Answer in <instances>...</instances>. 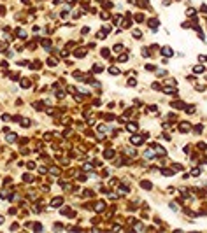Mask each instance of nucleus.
<instances>
[{"label": "nucleus", "instance_id": "obj_1", "mask_svg": "<svg viewBox=\"0 0 207 233\" xmlns=\"http://www.w3.org/2000/svg\"><path fill=\"white\" fill-rule=\"evenodd\" d=\"M130 142H132V146H142L144 144V135H132Z\"/></svg>", "mask_w": 207, "mask_h": 233}, {"label": "nucleus", "instance_id": "obj_2", "mask_svg": "<svg viewBox=\"0 0 207 233\" xmlns=\"http://www.w3.org/2000/svg\"><path fill=\"white\" fill-rule=\"evenodd\" d=\"M151 147L154 149V153H158V156H165V154H167V151H165V149L161 147L160 144H153Z\"/></svg>", "mask_w": 207, "mask_h": 233}, {"label": "nucleus", "instance_id": "obj_3", "mask_svg": "<svg viewBox=\"0 0 207 233\" xmlns=\"http://www.w3.org/2000/svg\"><path fill=\"white\" fill-rule=\"evenodd\" d=\"M60 212H62L63 216H69V217H74V216H76V212H74L72 209H69V207H63V209L60 210Z\"/></svg>", "mask_w": 207, "mask_h": 233}, {"label": "nucleus", "instance_id": "obj_4", "mask_svg": "<svg viewBox=\"0 0 207 233\" xmlns=\"http://www.w3.org/2000/svg\"><path fill=\"white\" fill-rule=\"evenodd\" d=\"M161 89H163V93H167V95H175L177 93V89L174 86H163Z\"/></svg>", "mask_w": 207, "mask_h": 233}, {"label": "nucleus", "instance_id": "obj_5", "mask_svg": "<svg viewBox=\"0 0 207 233\" xmlns=\"http://www.w3.org/2000/svg\"><path fill=\"white\" fill-rule=\"evenodd\" d=\"M62 203H63V198H62V196H56V198L51 200V207H60Z\"/></svg>", "mask_w": 207, "mask_h": 233}, {"label": "nucleus", "instance_id": "obj_6", "mask_svg": "<svg viewBox=\"0 0 207 233\" xmlns=\"http://www.w3.org/2000/svg\"><path fill=\"white\" fill-rule=\"evenodd\" d=\"M74 56H76V58H84L86 56V49H83V47L76 49V51H74Z\"/></svg>", "mask_w": 207, "mask_h": 233}, {"label": "nucleus", "instance_id": "obj_7", "mask_svg": "<svg viewBox=\"0 0 207 233\" xmlns=\"http://www.w3.org/2000/svg\"><path fill=\"white\" fill-rule=\"evenodd\" d=\"M161 54H163V56H172V54H174V51L168 47V46H165V47H161Z\"/></svg>", "mask_w": 207, "mask_h": 233}, {"label": "nucleus", "instance_id": "obj_8", "mask_svg": "<svg viewBox=\"0 0 207 233\" xmlns=\"http://www.w3.org/2000/svg\"><path fill=\"white\" fill-rule=\"evenodd\" d=\"M147 23H149V26H151V30H153V32H156V28H158V19H149V21H147Z\"/></svg>", "mask_w": 207, "mask_h": 233}, {"label": "nucleus", "instance_id": "obj_9", "mask_svg": "<svg viewBox=\"0 0 207 233\" xmlns=\"http://www.w3.org/2000/svg\"><path fill=\"white\" fill-rule=\"evenodd\" d=\"M104 209H105V203H104V202H98V203L95 205V212H104Z\"/></svg>", "mask_w": 207, "mask_h": 233}, {"label": "nucleus", "instance_id": "obj_10", "mask_svg": "<svg viewBox=\"0 0 207 233\" xmlns=\"http://www.w3.org/2000/svg\"><path fill=\"white\" fill-rule=\"evenodd\" d=\"M127 128H128V132H132V133H135V132H137V128H139V126H137V123H128V124H127Z\"/></svg>", "mask_w": 207, "mask_h": 233}, {"label": "nucleus", "instance_id": "obj_11", "mask_svg": "<svg viewBox=\"0 0 207 233\" xmlns=\"http://www.w3.org/2000/svg\"><path fill=\"white\" fill-rule=\"evenodd\" d=\"M104 156H105L107 160H111V158H114V156H116V153H114V149H107V151L104 153Z\"/></svg>", "mask_w": 207, "mask_h": 233}, {"label": "nucleus", "instance_id": "obj_12", "mask_svg": "<svg viewBox=\"0 0 207 233\" xmlns=\"http://www.w3.org/2000/svg\"><path fill=\"white\" fill-rule=\"evenodd\" d=\"M139 184H140V187H144V189H151V187H153V184L149 181H140Z\"/></svg>", "mask_w": 207, "mask_h": 233}, {"label": "nucleus", "instance_id": "obj_13", "mask_svg": "<svg viewBox=\"0 0 207 233\" xmlns=\"http://www.w3.org/2000/svg\"><path fill=\"white\" fill-rule=\"evenodd\" d=\"M153 156H154V149H153V147H149V149H147V151L144 153V158H147V160H151Z\"/></svg>", "mask_w": 207, "mask_h": 233}, {"label": "nucleus", "instance_id": "obj_14", "mask_svg": "<svg viewBox=\"0 0 207 233\" xmlns=\"http://www.w3.org/2000/svg\"><path fill=\"white\" fill-rule=\"evenodd\" d=\"M179 132H190V124L188 123H179Z\"/></svg>", "mask_w": 207, "mask_h": 233}, {"label": "nucleus", "instance_id": "obj_15", "mask_svg": "<svg viewBox=\"0 0 207 233\" xmlns=\"http://www.w3.org/2000/svg\"><path fill=\"white\" fill-rule=\"evenodd\" d=\"M16 140H18L16 133H7V142H16Z\"/></svg>", "mask_w": 207, "mask_h": 233}, {"label": "nucleus", "instance_id": "obj_16", "mask_svg": "<svg viewBox=\"0 0 207 233\" xmlns=\"http://www.w3.org/2000/svg\"><path fill=\"white\" fill-rule=\"evenodd\" d=\"M109 74L111 76H118V74H119V69H118V67H109Z\"/></svg>", "mask_w": 207, "mask_h": 233}, {"label": "nucleus", "instance_id": "obj_17", "mask_svg": "<svg viewBox=\"0 0 207 233\" xmlns=\"http://www.w3.org/2000/svg\"><path fill=\"white\" fill-rule=\"evenodd\" d=\"M16 35H18V37H21V39H25V37H26V30H23V28L16 30Z\"/></svg>", "mask_w": 207, "mask_h": 233}, {"label": "nucleus", "instance_id": "obj_18", "mask_svg": "<svg viewBox=\"0 0 207 233\" xmlns=\"http://www.w3.org/2000/svg\"><path fill=\"white\" fill-rule=\"evenodd\" d=\"M19 123H21V126H23V128H28V126L32 124L30 119H19Z\"/></svg>", "mask_w": 207, "mask_h": 233}, {"label": "nucleus", "instance_id": "obj_19", "mask_svg": "<svg viewBox=\"0 0 207 233\" xmlns=\"http://www.w3.org/2000/svg\"><path fill=\"white\" fill-rule=\"evenodd\" d=\"M135 4L139 5V7H147L149 4H147V0H135Z\"/></svg>", "mask_w": 207, "mask_h": 233}, {"label": "nucleus", "instance_id": "obj_20", "mask_svg": "<svg viewBox=\"0 0 207 233\" xmlns=\"http://www.w3.org/2000/svg\"><path fill=\"white\" fill-rule=\"evenodd\" d=\"M193 72H195V74H202V72H204V67H202V65H195V67H193Z\"/></svg>", "mask_w": 207, "mask_h": 233}, {"label": "nucleus", "instance_id": "obj_21", "mask_svg": "<svg viewBox=\"0 0 207 233\" xmlns=\"http://www.w3.org/2000/svg\"><path fill=\"white\" fill-rule=\"evenodd\" d=\"M130 25H132V18H130V14H128V18L123 21V26H125V28H128Z\"/></svg>", "mask_w": 207, "mask_h": 233}, {"label": "nucleus", "instance_id": "obj_22", "mask_svg": "<svg viewBox=\"0 0 207 233\" xmlns=\"http://www.w3.org/2000/svg\"><path fill=\"white\" fill-rule=\"evenodd\" d=\"M40 42H42V46H44V47H48V49L51 47V40H49V39H42Z\"/></svg>", "mask_w": 207, "mask_h": 233}, {"label": "nucleus", "instance_id": "obj_23", "mask_svg": "<svg viewBox=\"0 0 207 233\" xmlns=\"http://www.w3.org/2000/svg\"><path fill=\"white\" fill-rule=\"evenodd\" d=\"M104 69H102V65H93V74H100Z\"/></svg>", "mask_w": 207, "mask_h": 233}, {"label": "nucleus", "instance_id": "obj_24", "mask_svg": "<svg viewBox=\"0 0 207 233\" xmlns=\"http://www.w3.org/2000/svg\"><path fill=\"white\" fill-rule=\"evenodd\" d=\"M21 88H30V81H28V79H21Z\"/></svg>", "mask_w": 207, "mask_h": 233}, {"label": "nucleus", "instance_id": "obj_25", "mask_svg": "<svg viewBox=\"0 0 207 233\" xmlns=\"http://www.w3.org/2000/svg\"><path fill=\"white\" fill-rule=\"evenodd\" d=\"M56 63H58V60H56V58H49V60H48V65H49V67H55Z\"/></svg>", "mask_w": 207, "mask_h": 233}, {"label": "nucleus", "instance_id": "obj_26", "mask_svg": "<svg viewBox=\"0 0 207 233\" xmlns=\"http://www.w3.org/2000/svg\"><path fill=\"white\" fill-rule=\"evenodd\" d=\"M23 181H25V182H32V181H33V177H32L30 174H25V175H23Z\"/></svg>", "mask_w": 207, "mask_h": 233}, {"label": "nucleus", "instance_id": "obj_27", "mask_svg": "<svg viewBox=\"0 0 207 233\" xmlns=\"http://www.w3.org/2000/svg\"><path fill=\"white\" fill-rule=\"evenodd\" d=\"M33 224H35V226H33V230H35V231H42V230H44V226H42L40 223H33Z\"/></svg>", "mask_w": 207, "mask_h": 233}, {"label": "nucleus", "instance_id": "obj_28", "mask_svg": "<svg viewBox=\"0 0 207 233\" xmlns=\"http://www.w3.org/2000/svg\"><path fill=\"white\" fill-rule=\"evenodd\" d=\"M125 153H128V156H132V158L135 156V151H134V149H132V147H128V149L125 147Z\"/></svg>", "mask_w": 207, "mask_h": 233}, {"label": "nucleus", "instance_id": "obj_29", "mask_svg": "<svg viewBox=\"0 0 207 233\" xmlns=\"http://www.w3.org/2000/svg\"><path fill=\"white\" fill-rule=\"evenodd\" d=\"M195 12H197V11L193 9V7H191V9H188V11H186V16H190V18H193V16H195Z\"/></svg>", "mask_w": 207, "mask_h": 233}, {"label": "nucleus", "instance_id": "obj_30", "mask_svg": "<svg viewBox=\"0 0 207 233\" xmlns=\"http://www.w3.org/2000/svg\"><path fill=\"white\" fill-rule=\"evenodd\" d=\"M172 107H175V109H183V107H184V103H183V102H174V103H172Z\"/></svg>", "mask_w": 207, "mask_h": 233}, {"label": "nucleus", "instance_id": "obj_31", "mask_svg": "<svg viewBox=\"0 0 207 233\" xmlns=\"http://www.w3.org/2000/svg\"><path fill=\"white\" fill-rule=\"evenodd\" d=\"M135 21L142 23V21H144V14H135Z\"/></svg>", "mask_w": 207, "mask_h": 233}, {"label": "nucleus", "instance_id": "obj_32", "mask_svg": "<svg viewBox=\"0 0 207 233\" xmlns=\"http://www.w3.org/2000/svg\"><path fill=\"white\" fill-rule=\"evenodd\" d=\"M161 174H163V175H172V174H174V170H168V168H163V170H161Z\"/></svg>", "mask_w": 207, "mask_h": 233}, {"label": "nucleus", "instance_id": "obj_33", "mask_svg": "<svg viewBox=\"0 0 207 233\" xmlns=\"http://www.w3.org/2000/svg\"><path fill=\"white\" fill-rule=\"evenodd\" d=\"M112 49H114L116 53H119V51H123V44H116V46H114Z\"/></svg>", "mask_w": 207, "mask_h": 233}, {"label": "nucleus", "instance_id": "obj_34", "mask_svg": "<svg viewBox=\"0 0 207 233\" xmlns=\"http://www.w3.org/2000/svg\"><path fill=\"white\" fill-rule=\"evenodd\" d=\"M83 196H86V198H90V196H93V193H91L90 189H86V191H83Z\"/></svg>", "mask_w": 207, "mask_h": 233}, {"label": "nucleus", "instance_id": "obj_35", "mask_svg": "<svg viewBox=\"0 0 207 233\" xmlns=\"http://www.w3.org/2000/svg\"><path fill=\"white\" fill-rule=\"evenodd\" d=\"M109 54H111L109 49H102V56H104V58H109Z\"/></svg>", "mask_w": 207, "mask_h": 233}, {"label": "nucleus", "instance_id": "obj_36", "mask_svg": "<svg viewBox=\"0 0 207 233\" xmlns=\"http://www.w3.org/2000/svg\"><path fill=\"white\" fill-rule=\"evenodd\" d=\"M134 37H135V39H139V37H142V32H140V30H134Z\"/></svg>", "mask_w": 207, "mask_h": 233}, {"label": "nucleus", "instance_id": "obj_37", "mask_svg": "<svg viewBox=\"0 0 207 233\" xmlns=\"http://www.w3.org/2000/svg\"><path fill=\"white\" fill-rule=\"evenodd\" d=\"M128 60V54H121L119 58H118V62H127Z\"/></svg>", "mask_w": 207, "mask_h": 233}, {"label": "nucleus", "instance_id": "obj_38", "mask_svg": "<svg viewBox=\"0 0 207 233\" xmlns=\"http://www.w3.org/2000/svg\"><path fill=\"white\" fill-rule=\"evenodd\" d=\"M193 110H195V107L190 105V107H186V114H193Z\"/></svg>", "mask_w": 207, "mask_h": 233}, {"label": "nucleus", "instance_id": "obj_39", "mask_svg": "<svg viewBox=\"0 0 207 233\" xmlns=\"http://www.w3.org/2000/svg\"><path fill=\"white\" fill-rule=\"evenodd\" d=\"M191 175H200V168H193L191 170Z\"/></svg>", "mask_w": 207, "mask_h": 233}, {"label": "nucleus", "instance_id": "obj_40", "mask_svg": "<svg viewBox=\"0 0 207 233\" xmlns=\"http://www.w3.org/2000/svg\"><path fill=\"white\" fill-rule=\"evenodd\" d=\"M146 70H149V72H153V70H156V67H154V65H146Z\"/></svg>", "mask_w": 207, "mask_h": 233}, {"label": "nucleus", "instance_id": "obj_41", "mask_svg": "<svg viewBox=\"0 0 207 233\" xmlns=\"http://www.w3.org/2000/svg\"><path fill=\"white\" fill-rule=\"evenodd\" d=\"M100 18H102V19H109V12H105V11H104V12L100 14Z\"/></svg>", "mask_w": 207, "mask_h": 233}, {"label": "nucleus", "instance_id": "obj_42", "mask_svg": "<svg viewBox=\"0 0 207 233\" xmlns=\"http://www.w3.org/2000/svg\"><path fill=\"white\" fill-rule=\"evenodd\" d=\"M195 133H202V124H197V126H195Z\"/></svg>", "mask_w": 207, "mask_h": 233}, {"label": "nucleus", "instance_id": "obj_43", "mask_svg": "<svg viewBox=\"0 0 207 233\" xmlns=\"http://www.w3.org/2000/svg\"><path fill=\"white\" fill-rule=\"evenodd\" d=\"M179 170H183V167H181L179 163H175V165H174V172H179Z\"/></svg>", "mask_w": 207, "mask_h": 233}, {"label": "nucleus", "instance_id": "obj_44", "mask_svg": "<svg viewBox=\"0 0 207 233\" xmlns=\"http://www.w3.org/2000/svg\"><path fill=\"white\" fill-rule=\"evenodd\" d=\"M135 84H137V82H135V79H130V81H128V86H130V88H134Z\"/></svg>", "mask_w": 207, "mask_h": 233}, {"label": "nucleus", "instance_id": "obj_45", "mask_svg": "<svg viewBox=\"0 0 207 233\" xmlns=\"http://www.w3.org/2000/svg\"><path fill=\"white\" fill-rule=\"evenodd\" d=\"M26 167H28V170H32V168L35 167V163H33V161H28V163H26Z\"/></svg>", "mask_w": 207, "mask_h": 233}, {"label": "nucleus", "instance_id": "obj_46", "mask_svg": "<svg viewBox=\"0 0 207 233\" xmlns=\"http://www.w3.org/2000/svg\"><path fill=\"white\" fill-rule=\"evenodd\" d=\"M60 16H62V18H63V19H67V18H69V12H67V11H63V12H62V14H60Z\"/></svg>", "mask_w": 207, "mask_h": 233}, {"label": "nucleus", "instance_id": "obj_47", "mask_svg": "<svg viewBox=\"0 0 207 233\" xmlns=\"http://www.w3.org/2000/svg\"><path fill=\"white\" fill-rule=\"evenodd\" d=\"M153 88H154V89H161V86H160V82H153Z\"/></svg>", "mask_w": 207, "mask_h": 233}, {"label": "nucleus", "instance_id": "obj_48", "mask_svg": "<svg viewBox=\"0 0 207 233\" xmlns=\"http://www.w3.org/2000/svg\"><path fill=\"white\" fill-rule=\"evenodd\" d=\"M158 76L163 77V76H167V72H165V70H158Z\"/></svg>", "mask_w": 207, "mask_h": 233}, {"label": "nucleus", "instance_id": "obj_49", "mask_svg": "<svg viewBox=\"0 0 207 233\" xmlns=\"http://www.w3.org/2000/svg\"><path fill=\"white\" fill-rule=\"evenodd\" d=\"M4 14H5V7L0 5V16H4Z\"/></svg>", "mask_w": 207, "mask_h": 233}, {"label": "nucleus", "instance_id": "obj_50", "mask_svg": "<svg viewBox=\"0 0 207 233\" xmlns=\"http://www.w3.org/2000/svg\"><path fill=\"white\" fill-rule=\"evenodd\" d=\"M200 11H202V12H205V14H207V5H202V7H200Z\"/></svg>", "mask_w": 207, "mask_h": 233}, {"label": "nucleus", "instance_id": "obj_51", "mask_svg": "<svg viewBox=\"0 0 207 233\" xmlns=\"http://www.w3.org/2000/svg\"><path fill=\"white\" fill-rule=\"evenodd\" d=\"M0 51H5V44H0Z\"/></svg>", "mask_w": 207, "mask_h": 233}, {"label": "nucleus", "instance_id": "obj_52", "mask_svg": "<svg viewBox=\"0 0 207 233\" xmlns=\"http://www.w3.org/2000/svg\"><path fill=\"white\" fill-rule=\"evenodd\" d=\"M21 2H23V4H30V0H21Z\"/></svg>", "mask_w": 207, "mask_h": 233}, {"label": "nucleus", "instance_id": "obj_53", "mask_svg": "<svg viewBox=\"0 0 207 233\" xmlns=\"http://www.w3.org/2000/svg\"><path fill=\"white\" fill-rule=\"evenodd\" d=\"M2 223H4V217H2V216H0V224H2Z\"/></svg>", "mask_w": 207, "mask_h": 233}, {"label": "nucleus", "instance_id": "obj_54", "mask_svg": "<svg viewBox=\"0 0 207 233\" xmlns=\"http://www.w3.org/2000/svg\"><path fill=\"white\" fill-rule=\"evenodd\" d=\"M97 2H98V4H102V2H104V0H97Z\"/></svg>", "mask_w": 207, "mask_h": 233}]
</instances>
